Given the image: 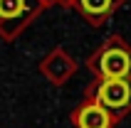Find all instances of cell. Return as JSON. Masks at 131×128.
<instances>
[{"instance_id":"obj_4","label":"cell","mask_w":131,"mask_h":128,"mask_svg":"<svg viewBox=\"0 0 131 128\" xmlns=\"http://www.w3.org/2000/svg\"><path fill=\"white\" fill-rule=\"evenodd\" d=\"M27 7V0H0V22L17 20Z\"/></svg>"},{"instance_id":"obj_3","label":"cell","mask_w":131,"mask_h":128,"mask_svg":"<svg viewBox=\"0 0 131 128\" xmlns=\"http://www.w3.org/2000/svg\"><path fill=\"white\" fill-rule=\"evenodd\" d=\"M74 123L79 128H109L111 116L102 104H87L74 113Z\"/></svg>"},{"instance_id":"obj_2","label":"cell","mask_w":131,"mask_h":128,"mask_svg":"<svg viewBox=\"0 0 131 128\" xmlns=\"http://www.w3.org/2000/svg\"><path fill=\"white\" fill-rule=\"evenodd\" d=\"M99 71L104 79H124L131 71V57L124 49H106L99 57Z\"/></svg>"},{"instance_id":"obj_1","label":"cell","mask_w":131,"mask_h":128,"mask_svg":"<svg viewBox=\"0 0 131 128\" xmlns=\"http://www.w3.org/2000/svg\"><path fill=\"white\" fill-rule=\"evenodd\" d=\"M96 101L104 108H121L131 101V81L126 79H104L96 89Z\"/></svg>"},{"instance_id":"obj_5","label":"cell","mask_w":131,"mask_h":128,"mask_svg":"<svg viewBox=\"0 0 131 128\" xmlns=\"http://www.w3.org/2000/svg\"><path fill=\"white\" fill-rule=\"evenodd\" d=\"M79 3H82V7H84L87 15H102L111 5V0H79Z\"/></svg>"}]
</instances>
